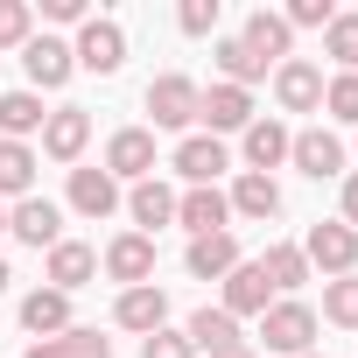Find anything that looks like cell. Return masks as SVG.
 <instances>
[{
    "instance_id": "cell-17",
    "label": "cell",
    "mask_w": 358,
    "mask_h": 358,
    "mask_svg": "<svg viewBox=\"0 0 358 358\" xmlns=\"http://www.w3.org/2000/svg\"><path fill=\"white\" fill-rule=\"evenodd\" d=\"M92 274H99V253H92L85 239H57V246H50V288H57V295H78Z\"/></svg>"
},
{
    "instance_id": "cell-25",
    "label": "cell",
    "mask_w": 358,
    "mask_h": 358,
    "mask_svg": "<svg viewBox=\"0 0 358 358\" xmlns=\"http://www.w3.org/2000/svg\"><path fill=\"white\" fill-rule=\"evenodd\" d=\"M0 197H36V155L29 141H0Z\"/></svg>"
},
{
    "instance_id": "cell-29",
    "label": "cell",
    "mask_w": 358,
    "mask_h": 358,
    "mask_svg": "<svg viewBox=\"0 0 358 358\" xmlns=\"http://www.w3.org/2000/svg\"><path fill=\"white\" fill-rule=\"evenodd\" d=\"M211 57H218V71H225V85H239V92H246V85H260V78H267V64H260V57H253V50H246V43H239V36H225V43H218V50H211Z\"/></svg>"
},
{
    "instance_id": "cell-44",
    "label": "cell",
    "mask_w": 358,
    "mask_h": 358,
    "mask_svg": "<svg viewBox=\"0 0 358 358\" xmlns=\"http://www.w3.org/2000/svg\"><path fill=\"white\" fill-rule=\"evenodd\" d=\"M302 358H323V351H302Z\"/></svg>"
},
{
    "instance_id": "cell-33",
    "label": "cell",
    "mask_w": 358,
    "mask_h": 358,
    "mask_svg": "<svg viewBox=\"0 0 358 358\" xmlns=\"http://www.w3.org/2000/svg\"><path fill=\"white\" fill-rule=\"evenodd\" d=\"M29 29H36V8H29V0H0V50H22Z\"/></svg>"
},
{
    "instance_id": "cell-16",
    "label": "cell",
    "mask_w": 358,
    "mask_h": 358,
    "mask_svg": "<svg viewBox=\"0 0 358 358\" xmlns=\"http://www.w3.org/2000/svg\"><path fill=\"white\" fill-rule=\"evenodd\" d=\"M225 218H232L225 190H183V197H176V225H183L190 239H211V232H225Z\"/></svg>"
},
{
    "instance_id": "cell-10",
    "label": "cell",
    "mask_w": 358,
    "mask_h": 358,
    "mask_svg": "<svg viewBox=\"0 0 358 358\" xmlns=\"http://www.w3.org/2000/svg\"><path fill=\"white\" fill-rule=\"evenodd\" d=\"M225 316H267L274 309V288H267V274H260V260H239L232 274H225V302H218Z\"/></svg>"
},
{
    "instance_id": "cell-40",
    "label": "cell",
    "mask_w": 358,
    "mask_h": 358,
    "mask_svg": "<svg viewBox=\"0 0 358 358\" xmlns=\"http://www.w3.org/2000/svg\"><path fill=\"white\" fill-rule=\"evenodd\" d=\"M344 225L358 232V176H344Z\"/></svg>"
},
{
    "instance_id": "cell-18",
    "label": "cell",
    "mask_w": 358,
    "mask_h": 358,
    "mask_svg": "<svg viewBox=\"0 0 358 358\" xmlns=\"http://www.w3.org/2000/svg\"><path fill=\"white\" fill-rule=\"evenodd\" d=\"M71 211H85V218H113L120 211V183L106 169H71Z\"/></svg>"
},
{
    "instance_id": "cell-35",
    "label": "cell",
    "mask_w": 358,
    "mask_h": 358,
    "mask_svg": "<svg viewBox=\"0 0 358 358\" xmlns=\"http://www.w3.org/2000/svg\"><path fill=\"white\" fill-rule=\"evenodd\" d=\"M141 358H197V344L183 330H155V337H141Z\"/></svg>"
},
{
    "instance_id": "cell-36",
    "label": "cell",
    "mask_w": 358,
    "mask_h": 358,
    "mask_svg": "<svg viewBox=\"0 0 358 358\" xmlns=\"http://www.w3.org/2000/svg\"><path fill=\"white\" fill-rule=\"evenodd\" d=\"M218 15H225L218 0H183V15H176V22H183V36H211V29H218Z\"/></svg>"
},
{
    "instance_id": "cell-6",
    "label": "cell",
    "mask_w": 358,
    "mask_h": 358,
    "mask_svg": "<svg viewBox=\"0 0 358 358\" xmlns=\"http://www.w3.org/2000/svg\"><path fill=\"white\" fill-rule=\"evenodd\" d=\"M197 120L211 127V141L218 134H232V127H253V92H239V85H211V92H197Z\"/></svg>"
},
{
    "instance_id": "cell-42",
    "label": "cell",
    "mask_w": 358,
    "mask_h": 358,
    "mask_svg": "<svg viewBox=\"0 0 358 358\" xmlns=\"http://www.w3.org/2000/svg\"><path fill=\"white\" fill-rule=\"evenodd\" d=\"M8 281H15V274H8V260H0V288H8Z\"/></svg>"
},
{
    "instance_id": "cell-22",
    "label": "cell",
    "mask_w": 358,
    "mask_h": 358,
    "mask_svg": "<svg viewBox=\"0 0 358 358\" xmlns=\"http://www.w3.org/2000/svg\"><path fill=\"white\" fill-rule=\"evenodd\" d=\"M127 211H134V225H141V232L155 239L162 225H176V190H169V183H155V176H148V183H134Z\"/></svg>"
},
{
    "instance_id": "cell-24",
    "label": "cell",
    "mask_w": 358,
    "mask_h": 358,
    "mask_svg": "<svg viewBox=\"0 0 358 358\" xmlns=\"http://www.w3.org/2000/svg\"><path fill=\"white\" fill-rule=\"evenodd\" d=\"M183 337H190L204 358H218V351H232V344H239V316H225V309H197V316L183 323Z\"/></svg>"
},
{
    "instance_id": "cell-41",
    "label": "cell",
    "mask_w": 358,
    "mask_h": 358,
    "mask_svg": "<svg viewBox=\"0 0 358 358\" xmlns=\"http://www.w3.org/2000/svg\"><path fill=\"white\" fill-rule=\"evenodd\" d=\"M218 358H253V351H246V344H232V351H218Z\"/></svg>"
},
{
    "instance_id": "cell-7",
    "label": "cell",
    "mask_w": 358,
    "mask_h": 358,
    "mask_svg": "<svg viewBox=\"0 0 358 358\" xmlns=\"http://www.w3.org/2000/svg\"><path fill=\"white\" fill-rule=\"evenodd\" d=\"M8 232H15L22 246H36V253H50V246L64 239V211H57L50 197H22V204L8 211Z\"/></svg>"
},
{
    "instance_id": "cell-2",
    "label": "cell",
    "mask_w": 358,
    "mask_h": 358,
    "mask_svg": "<svg viewBox=\"0 0 358 358\" xmlns=\"http://www.w3.org/2000/svg\"><path fill=\"white\" fill-rule=\"evenodd\" d=\"M302 260H309V267H323V274L337 281V274H351V267H358V232H351L344 218H337V225H309Z\"/></svg>"
},
{
    "instance_id": "cell-19",
    "label": "cell",
    "mask_w": 358,
    "mask_h": 358,
    "mask_svg": "<svg viewBox=\"0 0 358 358\" xmlns=\"http://www.w3.org/2000/svg\"><path fill=\"white\" fill-rule=\"evenodd\" d=\"M239 43H246V50H253L260 64H288V43H295V29H288L281 15H267V8H260V15H246Z\"/></svg>"
},
{
    "instance_id": "cell-37",
    "label": "cell",
    "mask_w": 358,
    "mask_h": 358,
    "mask_svg": "<svg viewBox=\"0 0 358 358\" xmlns=\"http://www.w3.org/2000/svg\"><path fill=\"white\" fill-rule=\"evenodd\" d=\"M64 351H71V358H113V337H99V330H78V323H71V330H64Z\"/></svg>"
},
{
    "instance_id": "cell-26",
    "label": "cell",
    "mask_w": 358,
    "mask_h": 358,
    "mask_svg": "<svg viewBox=\"0 0 358 358\" xmlns=\"http://www.w3.org/2000/svg\"><path fill=\"white\" fill-rule=\"evenodd\" d=\"M288 141H295V134H288L281 120H253V127H246V162H253V176H267L274 162H288Z\"/></svg>"
},
{
    "instance_id": "cell-32",
    "label": "cell",
    "mask_w": 358,
    "mask_h": 358,
    "mask_svg": "<svg viewBox=\"0 0 358 358\" xmlns=\"http://www.w3.org/2000/svg\"><path fill=\"white\" fill-rule=\"evenodd\" d=\"M323 57H337V71H358V15H337L323 29Z\"/></svg>"
},
{
    "instance_id": "cell-21",
    "label": "cell",
    "mask_w": 358,
    "mask_h": 358,
    "mask_svg": "<svg viewBox=\"0 0 358 358\" xmlns=\"http://www.w3.org/2000/svg\"><path fill=\"white\" fill-rule=\"evenodd\" d=\"M22 330H29V337H64V330H71V295H57V288L22 295Z\"/></svg>"
},
{
    "instance_id": "cell-1",
    "label": "cell",
    "mask_w": 358,
    "mask_h": 358,
    "mask_svg": "<svg viewBox=\"0 0 358 358\" xmlns=\"http://www.w3.org/2000/svg\"><path fill=\"white\" fill-rule=\"evenodd\" d=\"M260 337H267V351L302 358V351H316V309H309V302H295V295H281V302L260 316Z\"/></svg>"
},
{
    "instance_id": "cell-12",
    "label": "cell",
    "mask_w": 358,
    "mask_h": 358,
    "mask_svg": "<svg viewBox=\"0 0 358 358\" xmlns=\"http://www.w3.org/2000/svg\"><path fill=\"white\" fill-rule=\"evenodd\" d=\"M176 176H183L190 190H218V176H225V141L190 134L183 148H176Z\"/></svg>"
},
{
    "instance_id": "cell-39",
    "label": "cell",
    "mask_w": 358,
    "mask_h": 358,
    "mask_svg": "<svg viewBox=\"0 0 358 358\" xmlns=\"http://www.w3.org/2000/svg\"><path fill=\"white\" fill-rule=\"evenodd\" d=\"M22 358H71V351H64V337H36Z\"/></svg>"
},
{
    "instance_id": "cell-13",
    "label": "cell",
    "mask_w": 358,
    "mask_h": 358,
    "mask_svg": "<svg viewBox=\"0 0 358 358\" xmlns=\"http://www.w3.org/2000/svg\"><path fill=\"white\" fill-rule=\"evenodd\" d=\"M148 113H155V127H190V120H197V85H190L183 71L155 78V85H148Z\"/></svg>"
},
{
    "instance_id": "cell-30",
    "label": "cell",
    "mask_w": 358,
    "mask_h": 358,
    "mask_svg": "<svg viewBox=\"0 0 358 358\" xmlns=\"http://www.w3.org/2000/svg\"><path fill=\"white\" fill-rule=\"evenodd\" d=\"M323 113L344 120V127H358V71H337V78L323 85Z\"/></svg>"
},
{
    "instance_id": "cell-14",
    "label": "cell",
    "mask_w": 358,
    "mask_h": 358,
    "mask_svg": "<svg viewBox=\"0 0 358 358\" xmlns=\"http://www.w3.org/2000/svg\"><path fill=\"white\" fill-rule=\"evenodd\" d=\"M288 162H295L302 176H316V183H323V176H344V141L323 134V127H309V134L288 141Z\"/></svg>"
},
{
    "instance_id": "cell-23",
    "label": "cell",
    "mask_w": 358,
    "mask_h": 358,
    "mask_svg": "<svg viewBox=\"0 0 358 358\" xmlns=\"http://www.w3.org/2000/svg\"><path fill=\"white\" fill-rule=\"evenodd\" d=\"M43 92H0V141H29L43 134Z\"/></svg>"
},
{
    "instance_id": "cell-8",
    "label": "cell",
    "mask_w": 358,
    "mask_h": 358,
    "mask_svg": "<svg viewBox=\"0 0 358 358\" xmlns=\"http://www.w3.org/2000/svg\"><path fill=\"white\" fill-rule=\"evenodd\" d=\"M106 274H113L120 288H148V281H155V239H148V232H120V239L106 246Z\"/></svg>"
},
{
    "instance_id": "cell-3",
    "label": "cell",
    "mask_w": 358,
    "mask_h": 358,
    "mask_svg": "<svg viewBox=\"0 0 358 358\" xmlns=\"http://www.w3.org/2000/svg\"><path fill=\"white\" fill-rule=\"evenodd\" d=\"M71 57H78L85 71H99V78H113V71L127 64V36H120V22H99V15H92V22L78 29V43H71Z\"/></svg>"
},
{
    "instance_id": "cell-27",
    "label": "cell",
    "mask_w": 358,
    "mask_h": 358,
    "mask_svg": "<svg viewBox=\"0 0 358 358\" xmlns=\"http://www.w3.org/2000/svg\"><path fill=\"white\" fill-rule=\"evenodd\" d=\"M225 204H232L239 218H274V211H281V190H274V176H253V169H246Z\"/></svg>"
},
{
    "instance_id": "cell-11",
    "label": "cell",
    "mask_w": 358,
    "mask_h": 358,
    "mask_svg": "<svg viewBox=\"0 0 358 358\" xmlns=\"http://www.w3.org/2000/svg\"><path fill=\"white\" fill-rule=\"evenodd\" d=\"M113 323L120 330H141V337H155V330H169V295L148 281V288H120V302H113Z\"/></svg>"
},
{
    "instance_id": "cell-31",
    "label": "cell",
    "mask_w": 358,
    "mask_h": 358,
    "mask_svg": "<svg viewBox=\"0 0 358 358\" xmlns=\"http://www.w3.org/2000/svg\"><path fill=\"white\" fill-rule=\"evenodd\" d=\"M323 316L344 323V330H358V274H337V281L323 288Z\"/></svg>"
},
{
    "instance_id": "cell-38",
    "label": "cell",
    "mask_w": 358,
    "mask_h": 358,
    "mask_svg": "<svg viewBox=\"0 0 358 358\" xmlns=\"http://www.w3.org/2000/svg\"><path fill=\"white\" fill-rule=\"evenodd\" d=\"M43 15H50V22H92L85 0H43Z\"/></svg>"
},
{
    "instance_id": "cell-5",
    "label": "cell",
    "mask_w": 358,
    "mask_h": 358,
    "mask_svg": "<svg viewBox=\"0 0 358 358\" xmlns=\"http://www.w3.org/2000/svg\"><path fill=\"white\" fill-rule=\"evenodd\" d=\"M22 71H29L36 92H57V85L78 71V57H71V43H57V36H29V43H22Z\"/></svg>"
},
{
    "instance_id": "cell-43",
    "label": "cell",
    "mask_w": 358,
    "mask_h": 358,
    "mask_svg": "<svg viewBox=\"0 0 358 358\" xmlns=\"http://www.w3.org/2000/svg\"><path fill=\"white\" fill-rule=\"evenodd\" d=\"M0 232H8V204H0Z\"/></svg>"
},
{
    "instance_id": "cell-9",
    "label": "cell",
    "mask_w": 358,
    "mask_h": 358,
    "mask_svg": "<svg viewBox=\"0 0 358 358\" xmlns=\"http://www.w3.org/2000/svg\"><path fill=\"white\" fill-rule=\"evenodd\" d=\"M274 99H281V113H316L323 106V71L302 64V57L274 64Z\"/></svg>"
},
{
    "instance_id": "cell-28",
    "label": "cell",
    "mask_w": 358,
    "mask_h": 358,
    "mask_svg": "<svg viewBox=\"0 0 358 358\" xmlns=\"http://www.w3.org/2000/svg\"><path fill=\"white\" fill-rule=\"evenodd\" d=\"M260 274H267V288L295 295V288L309 281V260H302V246H267V253H260Z\"/></svg>"
},
{
    "instance_id": "cell-15",
    "label": "cell",
    "mask_w": 358,
    "mask_h": 358,
    "mask_svg": "<svg viewBox=\"0 0 358 358\" xmlns=\"http://www.w3.org/2000/svg\"><path fill=\"white\" fill-rule=\"evenodd\" d=\"M85 141H92V113L57 106V113L43 120V155H50V162H78V155H85Z\"/></svg>"
},
{
    "instance_id": "cell-20",
    "label": "cell",
    "mask_w": 358,
    "mask_h": 358,
    "mask_svg": "<svg viewBox=\"0 0 358 358\" xmlns=\"http://www.w3.org/2000/svg\"><path fill=\"white\" fill-rule=\"evenodd\" d=\"M183 267H190L197 281H225V274L239 267V239H232V232H211V239H190Z\"/></svg>"
},
{
    "instance_id": "cell-4",
    "label": "cell",
    "mask_w": 358,
    "mask_h": 358,
    "mask_svg": "<svg viewBox=\"0 0 358 358\" xmlns=\"http://www.w3.org/2000/svg\"><path fill=\"white\" fill-rule=\"evenodd\" d=\"M106 176H113V183H120V176L148 183V176H155V134H148V127H120V134L106 141Z\"/></svg>"
},
{
    "instance_id": "cell-34",
    "label": "cell",
    "mask_w": 358,
    "mask_h": 358,
    "mask_svg": "<svg viewBox=\"0 0 358 358\" xmlns=\"http://www.w3.org/2000/svg\"><path fill=\"white\" fill-rule=\"evenodd\" d=\"M288 29H330L337 22V8H330V0H288V15H281Z\"/></svg>"
}]
</instances>
